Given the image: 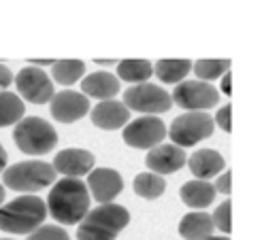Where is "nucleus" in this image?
Here are the masks:
<instances>
[{
	"mask_svg": "<svg viewBox=\"0 0 262 240\" xmlns=\"http://www.w3.org/2000/svg\"><path fill=\"white\" fill-rule=\"evenodd\" d=\"M3 181L13 191H38L56 181V170L43 159L13 164L3 172Z\"/></svg>",
	"mask_w": 262,
	"mask_h": 240,
	"instance_id": "nucleus-5",
	"label": "nucleus"
},
{
	"mask_svg": "<svg viewBox=\"0 0 262 240\" xmlns=\"http://www.w3.org/2000/svg\"><path fill=\"white\" fill-rule=\"evenodd\" d=\"M54 170L60 175H67V179H79L88 175L94 168V155L85 149H62L54 157Z\"/></svg>",
	"mask_w": 262,
	"mask_h": 240,
	"instance_id": "nucleus-14",
	"label": "nucleus"
},
{
	"mask_svg": "<svg viewBox=\"0 0 262 240\" xmlns=\"http://www.w3.org/2000/svg\"><path fill=\"white\" fill-rule=\"evenodd\" d=\"M98 64H102V66H111V64H115L113 60H96Z\"/></svg>",
	"mask_w": 262,
	"mask_h": 240,
	"instance_id": "nucleus-33",
	"label": "nucleus"
},
{
	"mask_svg": "<svg viewBox=\"0 0 262 240\" xmlns=\"http://www.w3.org/2000/svg\"><path fill=\"white\" fill-rule=\"evenodd\" d=\"M85 73V64L81 60H58L51 64V77L60 85H73Z\"/></svg>",
	"mask_w": 262,
	"mask_h": 240,
	"instance_id": "nucleus-22",
	"label": "nucleus"
},
{
	"mask_svg": "<svg viewBox=\"0 0 262 240\" xmlns=\"http://www.w3.org/2000/svg\"><path fill=\"white\" fill-rule=\"evenodd\" d=\"M179 234L186 240H205L213 236V221L207 212H188L179 223Z\"/></svg>",
	"mask_w": 262,
	"mask_h": 240,
	"instance_id": "nucleus-18",
	"label": "nucleus"
},
{
	"mask_svg": "<svg viewBox=\"0 0 262 240\" xmlns=\"http://www.w3.org/2000/svg\"><path fill=\"white\" fill-rule=\"evenodd\" d=\"M11 81H13V75H11V70L7 68V66L0 64V89H7V87L11 85Z\"/></svg>",
	"mask_w": 262,
	"mask_h": 240,
	"instance_id": "nucleus-30",
	"label": "nucleus"
},
{
	"mask_svg": "<svg viewBox=\"0 0 262 240\" xmlns=\"http://www.w3.org/2000/svg\"><path fill=\"white\" fill-rule=\"evenodd\" d=\"M130 223V212L120 204H100L88 210L77 230V240H115Z\"/></svg>",
	"mask_w": 262,
	"mask_h": 240,
	"instance_id": "nucleus-3",
	"label": "nucleus"
},
{
	"mask_svg": "<svg viewBox=\"0 0 262 240\" xmlns=\"http://www.w3.org/2000/svg\"><path fill=\"white\" fill-rule=\"evenodd\" d=\"M3 240H9V238H3Z\"/></svg>",
	"mask_w": 262,
	"mask_h": 240,
	"instance_id": "nucleus-36",
	"label": "nucleus"
},
{
	"mask_svg": "<svg viewBox=\"0 0 262 240\" xmlns=\"http://www.w3.org/2000/svg\"><path fill=\"white\" fill-rule=\"evenodd\" d=\"M5 166H7V151L0 145V172H5Z\"/></svg>",
	"mask_w": 262,
	"mask_h": 240,
	"instance_id": "nucleus-32",
	"label": "nucleus"
},
{
	"mask_svg": "<svg viewBox=\"0 0 262 240\" xmlns=\"http://www.w3.org/2000/svg\"><path fill=\"white\" fill-rule=\"evenodd\" d=\"M186 162H188V155L177 145H158L149 149L145 157V164L149 170H154V175H171V172L179 170Z\"/></svg>",
	"mask_w": 262,
	"mask_h": 240,
	"instance_id": "nucleus-13",
	"label": "nucleus"
},
{
	"mask_svg": "<svg viewBox=\"0 0 262 240\" xmlns=\"http://www.w3.org/2000/svg\"><path fill=\"white\" fill-rule=\"evenodd\" d=\"M228 70H230V60H199L194 64V73L203 83L215 81Z\"/></svg>",
	"mask_w": 262,
	"mask_h": 240,
	"instance_id": "nucleus-25",
	"label": "nucleus"
},
{
	"mask_svg": "<svg viewBox=\"0 0 262 240\" xmlns=\"http://www.w3.org/2000/svg\"><path fill=\"white\" fill-rule=\"evenodd\" d=\"M166 136V126L158 117H139L124 128V142L133 149H154L162 145Z\"/></svg>",
	"mask_w": 262,
	"mask_h": 240,
	"instance_id": "nucleus-8",
	"label": "nucleus"
},
{
	"mask_svg": "<svg viewBox=\"0 0 262 240\" xmlns=\"http://www.w3.org/2000/svg\"><path fill=\"white\" fill-rule=\"evenodd\" d=\"M15 85L24 100L32 104H45L54 98V83H51L47 73H43V68H36V66L21 68L15 77Z\"/></svg>",
	"mask_w": 262,
	"mask_h": 240,
	"instance_id": "nucleus-10",
	"label": "nucleus"
},
{
	"mask_svg": "<svg viewBox=\"0 0 262 240\" xmlns=\"http://www.w3.org/2000/svg\"><path fill=\"white\" fill-rule=\"evenodd\" d=\"M215 187L209 181H188V183H183V187L179 191L181 200L186 202L188 206L192 208H205L209 206L215 200Z\"/></svg>",
	"mask_w": 262,
	"mask_h": 240,
	"instance_id": "nucleus-19",
	"label": "nucleus"
},
{
	"mask_svg": "<svg viewBox=\"0 0 262 240\" xmlns=\"http://www.w3.org/2000/svg\"><path fill=\"white\" fill-rule=\"evenodd\" d=\"M47 217V206L38 196H19L0 206V230L9 234H32Z\"/></svg>",
	"mask_w": 262,
	"mask_h": 240,
	"instance_id": "nucleus-2",
	"label": "nucleus"
},
{
	"mask_svg": "<svg viewBox=\"0 0 262 240\" xmlns=\"http://www.w3.org/2000/svg\"><path fill=\"white\" fill-rule=\"evenodd\" d=\"M13 140L26 155H45L58 145V134L41 117H24L13 130Z\"/></svg>",
	"mask_w": 262,
	"mask_h": 240,
	"instance_id": "nucleus-4",
	"label": "nucleus"
},
{
	"mask_svg": "<svg viewBox=\"0 0 262 240\" xmlns=\"http://www.w3.org/2000/svg\"><path fill=\"white\" fill-rule=\"evenodd\" d=\"M88 187L92 191V198L100 204H111L120 196L124 181L117 170L111 168H96L88 175Z\"/></svg>",
	"mask_w": 262,
	"mask_h": 240,
	"instance_id": "nucleus-12",
	"label": "nucleus"
},
{
	"mask_svg": "<svg viewBox=\"0 0 262 240\" xmlns=\"http://www.w3.org/2000/svg\"><path fill=\"white\" fill-rule=\"evenodd\" d=\"M28 240H71V238L58 225H41L28 236Z\"/></svg>",
	"mask_w": 262,
	"mask_h": 240,
	"instance_id": "nucleus-27",
	"label": "nucleus"
},
{
	"mask_svg": "<svg viewBox=\"0 0 262 240\" xmlns=\"http://www.w3.org/2000/svg\"><path fill=\"white\" fill-rule=\"evenodd\" d=\"M83 96H92L98 100H113V96L120 91V79L111 73H92L81 81Z\"/></svg>",
	"mask_w": 262,
	"mask_h": 240,
	"instance_id": "nucleus-16",
	"label": "nucleus"
},
{
	"mask_svg": "<svg viewBox=\"0 0 262 240\" xmlns=\"http://www.w3.org/2000/svg\"><path fill=\"white\" fill-rule=\"evenodd\" d=\"M26 106L21 98L13 91H0V128L19 124L24 119Z\"/></svg>",
	"mask_w": 262,
	"mask_h": 240,
	"instance_id": "nucleus-21",
	"label": "nucleus"
},
{
	"mask_svg": "<svg viewBox=\"0 0 262 240\" xmlns=\"http://www.w3.org/2000/svg\"><path fill=\"white\" fill-rule=\"evenodd\" d=\"M124 104L128 111H137V113H147V115H158L171 111L173 100L166 94L164 89L151 83H139L135 87L126 89L124 94Z\"/></svg>",
	"mask_w": 262,
	"mask_h": 240,
	"instance_id": "nucleus-7",
	"label": "nucleus"
},
{
	"mask_svg": "<svg viewBox=\"0 0 262 240\" xmlns=\"http://www.w3.org/2000/svg\"><path fill=\"white\" fill-rule=\"evenodd\" d=\"M130 111L124 102L117 100H104L92 109V124L100 130H120L128 124Z\"/></svg>",
	"mask_w": 262,
	"mask_h": 240,
	"instance_id": "nucleus-15",
	"label": "nucleus"
},
{
	"mask_svg": "<svg viewBox=\"0 0 262 240\" xmlns=\"http://www.w3.org/2000/svg\"><path fill=\"white\" fill-rule=\"evenodd\" d=\"M205 240H228V238H224V236H217V238H215V236H211V238H205Z\"/></svg>",
	"mask_w": 262,
	"mask_h": 240,
	"instance_id": "nucleus-35",
	"label": "nucleus"
},
{
	"mask_svg": "<svg viewBox=\"0 0 262 240\" xmlns=\"http://www.w3.org/2000/svg\"><path fill=\"white\" fill-rule=\"evenodd\" d=\"M222 91H224L226 96H230V91H232V81H230V73H224V75H222Z\"/></svg>",
	"mask_w": 262,
	"mask_h": 240,
	"instance_id": "nucleus-31",
	"label": "nucleus"
},
{
	"mask_svg": "<svg viewBox=\"0 0 262 240\" xmlns=\"http://www.w3.org/2000/svg\"><path fill=\"white\" fill-rule=\"evenodd\" d=\"M117 75L128 83H145L154 75V66L147 60H124L117 64Z\"/></svg>",
	"mask_w": 262,
	"mask_h": 240,
	"instance_id": "nucleus-23",
	"label": "nucleus"
},
{
	"mask_svg": "<svg viewBox=\"0 0 262 240\" xmlns=\"http://www.w3.org/2000/svg\"><path fill=\"white\" fill-rule=\"evenodd\" d=\"M47 212L62 225L79 223L90 208V191L81 179H60L47 198Z\"/></svg>",
	"mask_w": 262,
	"mask_h": 240,
	"instance_id": "nucleus-1",
	"label": "nucleus"
},
{
	"mask_svg": "<svg viewBox=\"0 0 262 240\" xmlns=\"http://www.w3.org/2000/svg\"><path fill=\"white\" fill-rule=\"evenodd\" d=\"M164 189H166V181L160 175H154V172H141L135 179V191L145 200L160 198Z\"/></svg>",
	"mask_w": 262,
	"mask_h": 240,
	"instance_id": "nucleus-24",
	"label": "nucleus"
},
{
	"mask_svg": "<svg viewBox=\"0 0 262 240\" xmlns=\"http://www.w3.org/2000/svg\"><path fill=\"white\" fill-rule=\"evenodd\" d=\"M192 70L190 60H160L154 66V75L162 83H181Z\"/></svg>",
	"mask_w": 262,
	"mask_h": 240,
	"instance_id": "nucleus-20",
	"label": "nucleus"
},
{
	"mask_svg": "<svg viewBox=\"0 0 262 240\" xmlns=\"http://www.w3.org/2000/svg\"><path fill=\"white\" fill-rule=\"evenodd\" d=\"M215 191L217 194H224V196H230V187H232V175H230V170L224 172V175H220L217 181H215Z\"/></svg>",
	"mask_w": 262,
	"mask_h": 240,
	"instance_id": "nucleus-29",
	"label": "nucleus"
},
{
	"mask_svg": "<svg viewBox=\"0 0 262 240\" xmlns=\"http://www.w3.org/2000/svg\"><path fill=\"white\" fill-rule=\"evenodd\" d=\"M215 124L205 111H188L179 115L168 128V136L177 147H194L213 134Z\"/></svg>",
	"mask_w": 262,
	"mask_h": 240,
	"instance_id": "nucleus-6",
	"label": "nucleus"
},
{
	"mask_svg": "<svg viewBox=\"0 0 262 240\" xmlns=\"http://www.w3.org/2000/svg\"><path fill=\"white\" fill-rule=\"evenodd\" d=\"M49 102H51V106H49L51 117L60 124H75V122H79L81 117H85L90 111L88 96L79 94V91H71V89L58 91Z\"/></svg>",
	"mask_w": 262,
	"mask_h": 240,
	"instance_id": "nucleus-11",
	"label": "nucleus"
},
{
	"mask_svg": "<svg viewBox=\"0 0 262 240\" xmlns=\"http://www.w3.org/2000/svg\"><path fill=\"white\" fill-rule=\"evenodd\" d=\"M230 210H232V204H230V200H226V202H222L217 206V210L213 212V217H211L213 228L222 230L224 234H230V230H232V225H230Z\"/></svg>",
	"mask_w": 262,
	"mask_h": 240,
	"instance_id": "nucleus-26",
	"label": "nucleus"
},
{
	"mask_svg": "<svg viewBox=\"0 0 262 240\" xmlns=\"http://www.w3.org/2000/svg\"><path fill=\"white\" fill-rule=\"evenodd\" d=\"M188 166L199 181H207V179L220 175V172L224 170L226 162H224V157L213 149H199L188 159Z\"/></svg>",
	"mask_w": 262,
	"mask_h": 240,
	"instance_id": "nucleus-17",
	"label": "nucleus"
},
{
	"mask_svg": "<svg viewBox=\"0 0 262 240\" xmlns=\"http://www.w3.org/2000/svg\"><path fill=\"white\" fill-rule=\"evenodd\" d=\"M3 202H5V187L0 185V206H3Z\"/></svg>",
	"mask_w": 262,
	"mask_h": 240,
	"instance_id": "nucleus-34",
	"label": "nucleus"
},
{
	"mask_svg": "<svg viewBox=\"0 0 262 240\" xmlns=\"http://www.w3.org/2000/svg\"><path fill=\"white\" fill-rule=\"evenodd\" d=\"M171 100L186 111H205L220 102V91L211 83L203 81H183L173 91Z\"/></svg>",
	"mask_w": 262,
	"mask_h": 240,
	"instance_id": "nucleus-9",
	"label": "nucleus"
},
{
	"mask_svg": "<svg viewBox=\"0 0 262 240\" xmlns=\"http://www.w3.org/2000/svg\"><path fill=\"white\" fill-rule=\"evenodd\" d=\"M232 106L228 104V106H222V109L217 111V115H215V119H213V124H217L224 132H230L232 130Z\"/></svg>",
	"mask_w": 262,
	"mask_h": 240,
	"instance_id": "nucleus-28",
	"label": "nucleus"
}]
</instances>
